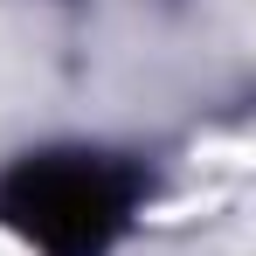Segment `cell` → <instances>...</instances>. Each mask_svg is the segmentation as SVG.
Listing matches in <instances>:
<instances>
[{
	"label": "cell",
	"mask_w": 256,
	"mask_h": 256,
	"mask_svg": "<svg viewBox=\"0 0 256 256\" xmlns=\"http://www.w3.org/2000/svg\"><path fill=\"white\" fill-rule=\"evenodd\" d=\"M0 214L42 256H104L138 214V173L111 152H28L0 180Z\"/></svg>",
	"instance_id": "cell-1"
}]
</instances>
